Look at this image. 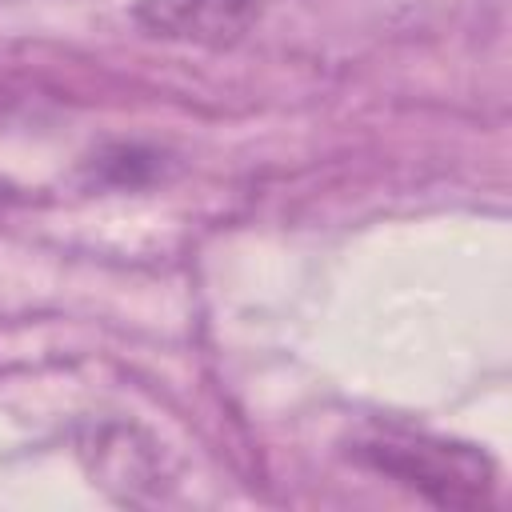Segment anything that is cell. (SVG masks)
Returning a JSON list of instances; mask_svg holds the SVG:
<instances>
[{
  "mask_svg": "<svg viewBox=\"0 0 512 512\" xmlns=\"http://www.w3.org/2000/svg\"><path fill=\"white\" fill-rule=\"evenodd\" d=\"M352 456L436 508H480L496 488V464L480 448L424 432L384 428L356 440Z\"/></svg>",
  "mask_w": 512,
  "mask_h": 512,
  "instance_id": "1",
  "label": "cell"
},
{
  "mask_svg": "<svg viewBox=\"0 0 512 512\" xmlns=\"http://www.w3.org/2000/svg\"><path fill=\"white\" fill-rule=\"evenodd\" d=\"M260 12V0H136L132 20L160 40L232 48L256 28Z\"/></svg>",
  "mask_w": 512,
  "mask_h": 512,
  "instance_id": "2",
  "label": "cell"
},
{
  "mask_svg": "<svg viewBox=\"0 0 512 512\" xmlns=\"http://www.w3.org/2000/svg\"><path fill=\"white\" fill-rule=\"evenodd\" d=\"M160 156L156 152H140V148H112L108 156H100L96 164H100V172H108V180L116 184V188H136V184H144L148 176H156L160 172V164H156Z\"/></svg>",
  "mask_w": 512,
  "mask_h": 512,
  "instance_id": "3",
  "label": "cell"
},
{
  "mask_svg": "<svg viewBox=\"0 0 512 512\" xmlns=\"http://www.w3.org/2000/svg\"><path fill=\"white\" fill-rule=\"evenodd\" d=\"M8 200H16V188H12V184H4V180H0V204H8Z\"/></svg>",
  "mask_w": 512,
  "mask_h": 512,
  "instance_id": "4",
  "label": "cell"
}]
</instances>
